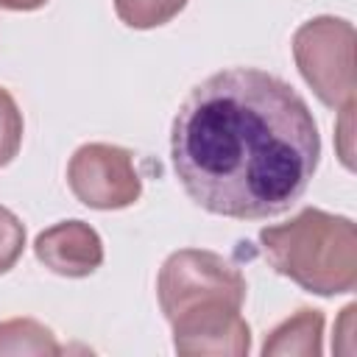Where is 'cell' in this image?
<instances>
[{"label":"cell","mask_w":357,"mask_h":357,"mask_svg":"<svg viewBox=\"0 0 357 357\" xmlns=\"http://www.w3.org/2000/svg\"><path fill=\"white\" fill-rule=\"evenodd\" d=\"M173 170L206 212L262 220L310 187L321 137L307 100L257 67H229L190 89L173 117Z\"/></svg>","instance_id":"1"},{"label":"cell","mask_w":357,"mask_h":357,"mask_svg":"<svg viewBox=\"0 0 357 357\" xmlns=\"http://www.w3.org/2000/svg\"><path fill=\"white\" fill-rule=\"evenodd\" d=\"M271 268L318 296L351 293L357 284V229L351 218L301 209L296 218L259 231Z\"/></svg>","instance_id":"2"},{"label":"cell","mask_w":357,"mask_h":357,"mask_svg":"<svg viewBox=\"0 0 357 357\" xmlns=\"http://www.w3.org/2000/svg\"><path fill=\"white\" fill-rule=\"evenodd\" d=\"M354 25L343 17H315L293 33L296 67L329 109L354 103Z\"/></svg>","instance_id":"3"},{"label":"cell","mask_w":357,"mask_h":357,"mask_svg":"<svg viewBox=\"0 0 357 357\" xmlns=\"http://www.w3.org/2000/svg\"><path fill=\"white\" fill-rule=\"evenodd\" d=\"M156 296L165 318L173 321L181 312L209 301L243 307L245 279L229 259L215 251L181 248L165 259L156 279Z\"/></svg>","instance_id":"4"},{"label":"cell","mask_w":357,"mask_h":357,"mask_svg":"<svg viewBox=\"0 0 357 357\" xmlns=\"http://www.w3.org/2000/svg\"><path fill=\"white\" fill-rule=\"evenodd\" d=\"M67 184L89 209H126L142 195V178L131 151L109 142L81 145L70 156Z\"/></svg>","instance_id":"5"},{"label":"cell","mask_w":357,"mask_h":357,"mask_svg":"<svg viewBox=\"0 0 357 357\" xmlns=\"http://www.w3.org/2000/svg\"><path fill=\"white\" fill-rule=\"evenodd\" d=\"M173 324V349L184 357H243L251 349V326L240 315V307L209 301L198 304Z\"/></svg>","instance_id":"6"},{"label":"cell","mask_w":357,"mask_h":357,"mask_svg":"<svg viewBox=\"0 0 357 357\" xmlns=\"http://www.w3.org/2000/svg\"><path fill=\"white\" fill-rule=\"evenodd\" d=\"M33 254L36 259L50 268L59 276L81 279L89 276L100 268L103 262V243L100 234L84 223V220H61L45 231L36 234L33 240Z\"/></svg>","instance_id":"7"},{"label":"cell","mask_w":357,"mask_h":357,"mask_svg":"<svg viewBox=\"0 0 357 357\" xmlns=\"http://www.w3.org/2000/svg\"><path fill=\"white\" fill-rule=\"evenodd\" d=\"M324 315L318 310H298L282 321L262 343L265 357H318L324 351Z\"/></svg>","instance_id":"8"},{"label":"cell","mask_w":357,"mask_h":357,"mask_svg":"<svg viewBox=\"0 0 357 357\" xmlns=\"http://www.w3.org/2000/svg\"><path fill=\"white\" fill-rule=\"evenodd\" d=\"M6 354L53 357L61 354V346L56 343V335L45 324L33 318H11L0 324V357Z\"/></svg>","instance_id":"9"},{"label":"cell","mask_w":357,"mask_h":357,"mask_svg":"<svg viewBox=\"0 0 357 357\" xmlns=\"http://www.w3.org/2000/svg\"><path fill=\"white\" fill-rule=\"evenodd\" d=\"M184 6L187 0H114L117 17L137 31H148L170 22Z\"/></svg>","instance_id":"10"},{"label":"cell","mask_w":357,"mask_h":357,"mask_svg":"<svg viewBox=\"0 0 357 357\" xmlns=\"http://www.w3.org/2000/svg\"><path fill=\"white\" fill-rule=\"evenodd\" d=\"M22 145V112L8 89L0 86V167H6Z\"/></svg>","instance_id":"11"},{"label":"cell","mask_w":357,"mask_h":357,"mask_svg":"<svg viewBox=\"0 0 357 357\" xmlns=\"http://www.w3.org/2000/svg\"><path fill=\"white\" fill-rule=\"evenodd\" d=\"M22 248H25V226L22 220L0 206V273L11 271L17 265V259L22 257Z\"/></svg>","instance_id":"12"},{"label":"cell","mask_w":357,"mask_h":357,"mask_svg":"<svg viewBox=\"0 0 357 357\" xmlns=\"http://www.w3.org/2000/svg\"><path fill=\"white\" fill-rule=\"evenodd\" d=\"M351 112H354V103L343 106L340 109V126H337V153L349 170L354 167V162H351Z\"/></svg>","instance_id":"13"},{"label":"cell","mask_w":357,"mask_h":357,"mask_svg":"<svg viewBox=\"0 0 357 357\" xmlns=\"http://www.w3.org/2000/svg\"><path fill=\"white\" fill-rule=\"evenodd\" d=\"M45 3L47 0H0V8H6V11H36Z\"/></svg>","instance_id":"14"}]
</instances>
